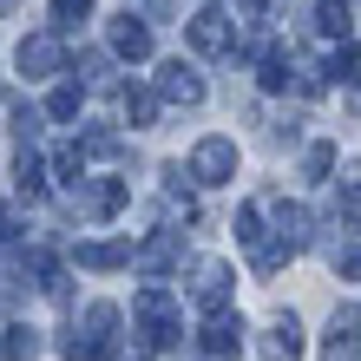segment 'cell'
<instances>
[{
	"label": "cell",
	"mask_w": 361,
	"mask_h": 361,
	"mask_svg": "<svg viewBox=\"0 0 361 361\" xmlns=\"http://www.w3.org/2000/svg\"><path fill=\"white\" fill-rule=\"evenodd\" d=\"M348 112L361 118V79H355V86H348Z\"/></svg>",
	"instance_id": "f1b7e54d"
},
{
	"label": "cell",
	"mask_w": 361,
	"mask_h": 361,
	"mask_svg": "<svg viewBox=\"0 0 361 361\" xmlns=\"http://www.w3.org/2000/svg\"><path fill=\"white\" fill-rule=\"evenodd\" d=\"M250 263H257V276H276V269L289 263V243H283V237H276V243L257 237V243H250Z\"/></svg>",
	"instance_id": "e0dca14e"
},
{
	"label": "cell",
	"mask_w": 361,
	"mask_h": 361,
	"mask_svg": "<svg viewBox=\"0 0 361 361\" xmlns=\"http://www.w3.org/2000/svg\"><path fill=\"white\" fill-rule=\"evenodd\" d=\"M348 197L361 204V158H348Z\"/></svg>",
	"instance_id": "83f0119b"
},
{
	"label": "cell",
	"mask_w": 361,
	"mask_h": 361,
	"mask_svg": "<svg viewBox=\"0 0 361 361\" xmlns=\"http://www.w3.org/2000/svg\"><path fill=\"white\" fill-rule=\"evenodd\" d=\"M335 269H342V276H355V283H361V250H355V243H342V250H335Z\"/></svg>",
	"instance_id": "484cf974"
},
{
	"label": "cell",
	"mask_w": 361,
	"mask_h": 361,
	"mask_svg": "<svg viewBox=\"0 0 361 361\" xmlns=\"http://www.w3.org/2000/svg\"><path fill=\"white\" fill-rule=\"evenodd\" d=\"M132 263V243H79V269H125Z\"/></svg>",
	"instance_id": "4fadbf2b"
},
{
	"label": "cell",
	"mask_w": 361,
	"mask_h": 361,
	"mask_svg": "<svg viewBox=\"0 0 361 361\" xmlns=\"http://www.w3.org/2000/svg\"><path fill=\"white\" fill-rule=\"evenodd\" d=\"M112 53L118 59H152V27H145L138 13H118L112 20Z\"/></svg>",
	"instance_id": "30bf717a"
},
{
	"label": "cell",
	"mask_w": 361,
	"mask_h": 361,
	"mask_svg": "<svg viewBox=\"0 0 361 361\" xmlns=\"http://www.w3.org/2000/svg\"><path fill=\"white\" fill-rule=\"evenodd\" d=\"M342 7H348V0H342Z\"/></svg>",
	"instance_id": "4dcf8cb0"
},
{
	"label": "cell",
	"mask_w": 361,
	"mask_h": 361,
	"mask_svg": "<svg viewBox=\"0 0 361 361\" xmlns=\"http://www.w3.org/2000/svg\"><path fill=\"white\" fill-rule=\"evenodd\" d=\"M33 355H39V329L13 322L7 335H0V361H33Z\"/></svg>",
	"instance_id": "5bb4252c"
},
{
	"label": "cell",
	"mask_w": 361,
	"mask_h": 361,
	"mask_svg": "<svg viewBox=\"0 0 361 361\" xmlns=\"http://www.w3.org/2000/svg\"><path fill=\"white\" fill-rule=\"evenodd\" d=\"M53 178L79 184V178H86V152H79V145H53Z\"/></svg>",
	"instance_id": "ac0fdd59"
},
{
	"label": "cell",
	"mask_w": 361,
	"mask_h": 361,
	"mask_svg": "<svg viewBox=\"0 0 361 361\" xmlns=\"http://www.w3.org/2000/svg\"><path fill=\"white\" fill-rule=\"evenodd\" d=\"M79 105H86V86H53V99H47V118H79Z\"/></svg>",
	"instance_id": "d6986e66"
},
{
	"label": "cell",
	"mask_w": 361,
	"mask_h": 361,
	"mask_svg": "<svg viewBox=\"0 0 361 361\" xmlns=\"http://www.w3.org/2000/svg\"><path fill=\"white\" fill-rule=\"evenodd\" d=\"M132 315H138V329H145V348L152 355H171L184 342V315H178V295L164 289V283H145L132 295Z\"/></svg>",
	"instance_id": "6da1fadb"
},
{
	"label": "cell",
	"mask_w": 361,
	"mask_h": 361,
	"mask_svg": "<svg viewBox=\"0 0 361 361\" xmlns=\"http://www.w3.org/2000/svg\"><path fill=\"white\" fill-rule=\"evenodd\" d=\"M13 132L27 138V145L39 138V112H33V105H13Z\"/></svg>",
	"instance_id": "cb8c5ba5"
},
{
	"label": "cell",
	"mask_w": 361,
	"mask_h": 361,
	"mask_svg": "<svg viewBox=\"0 0 361 361\" xmlns=\"http://www.w3.org/2000/svg\"><path fill=\"white\" fill-rule=\"evenodd\" d=\"M20 237V217H13V204H0V243H13Z\"/></svg>",
	"instance_id": "4316f807"
},
{
	"label": "cell",
	"mask_w": 361,
	"mask_h": 361,
	"mask_svg": "<svg viewBox=\"0 0 361 361\" xmlns=\"http://www.w3.org/2000/svg\"><path fill=\"white\" fill-rule=\"evenodd\" d=\"M118 105H125V118H132V125H158V92H145V86H125L118 92Z\"/></svg>",
	"instance_id": "9a60e30c"
},
{
	"label": "cell",
	"mask_w": 361,
	"mask_h": 361,
	"mask_svg": "<svg viewBox=\"0 0 361 361\" xmlns=\"http://www.w3.org/2000/svg\"><path fill=\"white\" fill-rule=\"evenodd\" d=\"M86 217H118L125 210V178H99V184H86L79 178V197H73Z\"/></svg>",
	"instance_id": "52a82bcc"
},
{
	"label": "cell",
	"mask_w": 361,
	"mask_h": 361,
	"mask_svg": "<svg viewBox=\"0 0 361 361\" xmlns=\"http://www.w3.org/2000/svg\"><path fill=\"white\" fill-rule=\"evenodd\" d=\"M269 204H276V237H283L289 250H302L309 243V210L302 204H283V197H269Z\"/></svg>",
	"instance_id": "7c38bea8"
},
{
	"label": "cell",
	"mask_w": 361,
	"mask_h": 361,
	"mask_svg": "<svg viewBox=\"0 0 361 361\" xmlns=\"http://www.w3.org/2000/svg\"><path fill=\"white\" fill-rule=\"evenodd\" d=\"M329 171H335V145H309V152H302V178L322 184Z\"/></svg>",
	"instance_id": "44dd1931"
},
{
	"label": "cell",
	"mask_w": 361,
	"mask_h": 361,
	"mask_svg": "<svg viewBox=\"0 0 361 361\" xmlns=\"http://www.w3.org/2000/svg\"><path fill=\"white\" fill-rule=\"evenodd\" d=\"M329 79H355V47H335L329 53Z\"/></svg>",
	"instance_id": "d4e9b609"
},
{
	"label": "cell",
	"mask_w": 361,
	"mask_h": 361,
	"mask_svg": "<svg viewBox=\"0 0 361 361\" xmlns=\"http://www.w3.org/2000/svg\"><path fill=\"white\" fill-rule=\"evenodd\" d=\"M13 184H20V197H39V190H47V164H39L33 152H20L13 158Z\"/></svg>",
	"instance_id": "2e32d148"
},
{
	"label": "cell",
	"mask_w": 361,
	"mask_h": 361,
	"mask_svg": "<svg viewBox=\"0 0 361 361\" xmlns=\"http://www.w3.org/2000/svg\"><path fill=\"white\" fill-rule=\"evenodd\" d=\"M237 348H243V315L210 309V315H204V355H210V361H230Z\"/></svg>",
	"instance_id": "5b68a950"
},
{
	"label": "cell",
	"mask_w": 361,
	"mask_h": 361,
	"mask_svg": "<svg viewBox=\"0 0 361 361\" xmlns=\"http://www.w3.org/2000/svg\"><path fill=\"white\" fill-rule=\"evenodd\" d=\"M230 230H237L243 243H257V237H263V210H257V204H243V210H237V224H230Z\"/></svg>",
	"instance_id": "7402d4cb"
},
{
	"label": "cell",
	"mask_w": 361,
	"mask_h": 361,
	"mask_svg": "<svg viewBox=\"0 0 361 361\" xmlns=\"http://www.w3.org/2000/svg\"><path fill=\"white\" fill-rule=\"evenodd\" d=\"M190 178H197L204 190L210 184H230V178H237V138H224V132L197 138V145H190Z\"/></svg>",
	"instance_id": "7a4b0ae2"
},
{
	"label": "cell",
	"mask_w": 361,
	"mask_h": 361,
	"mask_svg": "<svg viewBox=\"0 0 361 361\" xmlns=\"http://www.w3.org/2000/svg\"><path fill=\"white\" fill-rule=\"evenodd\" d=\"M158 99L164 105H204V73H190L184 59H171V66L158 73Z\"/></svg>",
	"instance_id": "8992f818"
},
{
	"label": "cell",
	"mask_w": 361,
	"mask_h": 361,
	"mask_svg": "<svg viewBox=\"0 0 361 361\" xmlns=\"http://www.w3.org/2000/svg\"><path fill=\"white\" fill-rule=\"evenodd\" d=\"M13 7H20V0H0V13H13Z\"/></svg>",
	"instance_id": "f546056e"
},
{
	"label": "cell",
	"mask_w": 361,
	"mask_h": 361,
	"mask_svg": "<svg viewBox=\"0 0 361 361\" xmlns=\"http://www.w3.org/2000/svg\"><path fill=\"white\" fill-rule=\"evenodd\" d=\"M184 39H190V53L217 59V53H230V47H237V27H230V13L204 7V13H197V20H190V27H184Z\"/></svg>",
	"instance_id": "3957f363"
},
{
	"label": "cell",
	"mask_w": 361,
	"mask_h": 361,
	"mask_svg": "<svg viewBox=\"0 0 361 361\" xmlns=\"http://www.w3.org/2000/svg\"><path fill=\"white\" fill-rule=\"evenodd\" d=\"M263 355L269 361H295L302 355V322H295V315H276L269 335H263Z\"/></svg>",
	"instance_id": "8fae6325"
},
{
	"label": "cell",
	"mask_w": 361,
	"mask_h": 361,
	"mask_svg": "<svg viewBox=\"0 0 361 361\" xmlns=\"http://www.w3.org/2000/svg\"><path fill=\"white\" fill-rule=\"evenodd\" d=\"M13 66L27 73V79H53L59 66H66V47H59V33H27V39H20V53H13Z\"/></svg>",
	"instance_id": "277c9868"
},
{
	"label": "cell",
	"mask_w": 361,
	"mask_h": 361,
	"mask_svg": "<svg viewBox=\"0 0 361 361\" xmlns=\"http://www.w3.org/2000/svg\"><path fill=\"white\" fill-rule=\"evenodd\" d=\"M315 27H322L329 39H335V33H342V39H348V7H335V0H329V7H322V13H315Z\"/></svg>",
	"instance_id": "603a6c76"
},
{
	"label": "cell",
	"mask_w": 361,
	"mask_h": 361,
	"mask_svg": "<svg viewBox=\"0 0 361 361\" xmlns=\"http://www.w3.org/2000/svg\"><path fill=\"white\" fill-rule=\"evenodd\" d=\"M355 355H361V309H335L322 361H355Z\"/></svg>",
	"instance_id": "9c48e42d"
},
{
	"label": "cell",
	"mask_w": 361,
	"mask_h": 361,
	"mask_svg": "<svg viewBox=\"0 0 361 361\" xmlns=\"http://www.w3.org/2000/svg\"><path fill=\"white\" fill-rule=\"evenodd\" d=\"M190 295H197L204 309H224V295H230V263H217V257L190 263Z\"/></svg>",
	"instance_id": "ba28073f"
},
{
	"label": "cell",
	"mask_w": 361,
	"mask_h": 361,
	"mask_svg": "<svg viewBox=\"0 0 361 361\" xmlns=\"http://www.w3.org/2000/svg\"><path fill=\"white\" fill-rule=\"evenodd\" d=\"M79 20H92V0H53V27L59 33H73Z\"/></svg>",
	"instance_id": "ffe728a7"
}]
</instances>
